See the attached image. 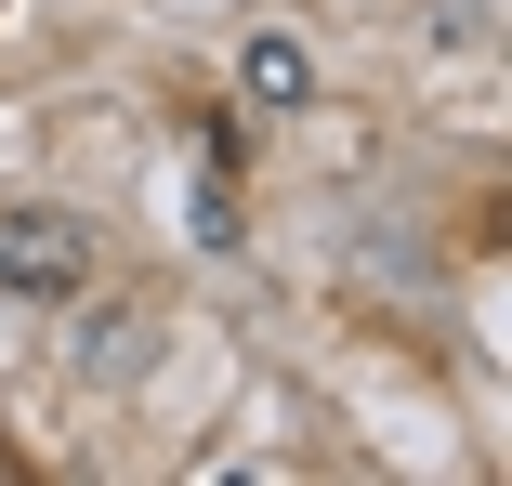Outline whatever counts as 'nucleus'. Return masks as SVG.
<instances>
[{
	"mask_svg": "<svg viewBox=\"0 0 512 486\" xmlns=\"http://www.w3.org/2000/svg\"><path fill=\"white\" fill-rule=\"evenodd\" d=\"M92 276V237L66 211H0V289H27V303H66Z\"/></svg>",
	"mask_w": 512,
	"mask_h": 486,
	"instance_id": "1",
	"label": "nucleus"
},
{
	"mask_svg": "<svg viewBox=\"0 0 512 486\" xmlns=\"http://www.w3.org/2000/svg\"><path fill=\"white\" fill-rule=\"evenodd\" d=\"M302 79H316L302 40H250V92H263V106H302Z\"/></svg>",
	"mask_w": 512,
	"mask_h": 486,
	"instance_id": "2",
	"label": "nucleus"
}]
</instances>
